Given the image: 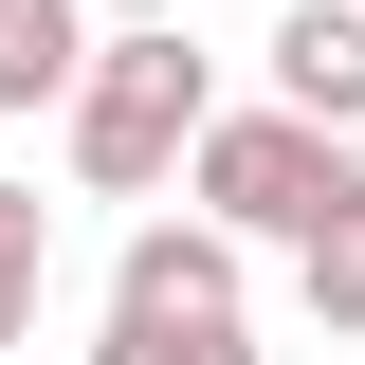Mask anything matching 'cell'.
<instances>
[{"instance_id":"cell-3","label":"cell","mask_w":365,"mask_h":365,"mask_svg":"<svg viewBox=\"0 0 365 365\" xmlns=\"http://www.w3.org/2000/svg\"><path fill=\"white\" fill-rule=\"evenodd\" d=\"M274 91L311 128H365V0H292L274 19Z\"/></svg>"},{"instance_id":"cell-1","label":"cell","mask_w":365,"mask_h":365,"mask_svg":"<svg viewBox=\"0 0 365 365\" xmlns=\"http://www.w3.org/2000/svg\"><path fill=\"white\" fill-rule=\"evenodd\" d=\"M201 55H182V19H110L91 37V73L55 91V146H73L91 201H146V182H182V146H201Z\"/></svg>"},{"instance_id":"cell-5","label":"cell","mask_w":365,"mask_h":365,"mask_svg":"<svg viewBox=\"0 0 365 365\" xmlns=\"http://www.w3.org/2000/svg\"><path fill=\"white\" fill-rule=\"evenodd\" d=\"M91 73V0H0V110H55Z\"/></svg>"},{"instance_id":"cell-8","label":"cell","mask_w":365,"mask_h":365,"mask_svg":"<svg viewBox=\"0 0 365 365\" xmlns=\"http://www.w3.org/2000/svg\"><path fill=\"white\" fill-rule=\"evenodd\" d=\"M292 292H311V329H347V347H365V201H347L329 237H292Z\"/></svg>"},{"instance_id":"cell-7","label":"cell","mask_w":365,"mask_h":365,"mask_svg":"<svg viewBox=\"0 0 365 365\" xmlns=\"http://www.w3.org/2000/svg\"><path fill=\"white\" fill-rule=\"evenodd\" d=\"M37 292H55V201H37V182H0V347L37 329Z\"/></svg>"},{"instance_id":"cell-2","label":"cell","mask_w":365,"mask_h":365,"mask_svg":"<svg viewBox=\"0 0 365 365\" xmlns=\"http://www.w3.org/2000/svg\"><path fill=\"white\" fill-rule=\"evenodd\" d=\"M182 201H201L220 237H329V220L365 201V146H347V128H311L292 91H274V110H201Z\"/></svg>"},{"instance_id":"cell-6","label":"cell","mask_w":365,"mask_h":365,"mask_svg":"<svg viewBox=\"0 0 365 365\" xmlns=\"http://www.w3.org/2000/svg\"><path fill=\"white\" fill-rule=\"evenodd\" d=\"M91 365H256V329H237V311H146V292H110Z\"/></svg>"},{"instance_id":"cell-9","label":"cell","mask_w":365,"mask_h":365,"mask_svg":"<svg viewBox=\"0 0 365 365\" xmlns=\"http://www.w3.org/2000/svg\"><path fill=\"white\" fill-rule=\"evenodd\" d=\"M91 19H182V0H91Z\"/></svg>"},{"instance_id":"cell-4","label":"cell","mask_w":365,"mask_h":365,"mask_svg":"<svg viewBox=\"0 0 365 365\" xmlns=\"http://www.w3.org/2000/svg\"><path fill=\"white\" fill-rule=\"evenodd\" d=\"M237 256H256V237H220V220H146L128 256H110V292H146V311H237Z\"/></svg>"}]
</instances>
